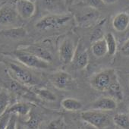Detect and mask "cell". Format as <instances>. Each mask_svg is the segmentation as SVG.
I'll return each mask as SVG.
<instances>
[{
    "instance_id": "5bb4252c",
    "label": "cell",
    "mask_w": 129,
    "mask_h": 129,
    "mask_svg": "<svg viewBox=\"0 0 129 129\" xmlns=\"http://www.w3.org/2000/svg\"><path fill=\"white\" fill-rule=\"evenodd\" d=\"M31 104L24 102H18L10 106L6 112L17 116H27L31 112Z\"/></svg>"
},
{
    "instance_id": "d6986e66",
    "label": "cell",
    "mask_w": 129,
    "mask_h": 129,
    "mask_svg": "<svg viewBox=\"0 0 129 129\" xmlns=\"http://www.w3.org/2000/svg\"><path fill=\"white\" fill-rule=\"evenodd\" d=\"M11 103V96L8 90L3 89L0 90V118L8 110Z\"/></svg>"
},
{
    "instance_id": "f546056e",
    "label": "cell",
    "mask_w": 129,
    "mask_h": 129,
    "mask_svg": "<svg viewBox=\"0 0 129 129\" xmlns=\"http://www.w3.org/2000/svg\"><path fill=\"white\" fill-rule=\"evenodd\" d=\"M118 0H103V2L105 5H110L116 3Z\"/></svg>"
},
{
    "instance_id": "8992f818",
    "label": "cell",
    "mask_w": 129,
    "mask_h": 129,
    "mask_svg": "<svg viewBox=\"0 0 129 129\" xmlns=\"http://www.w3.org/2000/svg\"><path fill=\"white\" fill-rule=\"evenodd\" d=\"M76 46L74 41L69 38H64L60 43L58 47V55L61 62L64 64H68L72 63L75 51Z\"/></svg>"
},
{
    "instance_id": "e0dca14e",
    "label": "cell",
    "mask_w": 129,
    "mask_h": 129,
    "mask_svg": "<svg viewBox=\"0 0 129 129\" xmlns=\"http://www.w3.org/2000/svg\"><path fill=\"white\" fill-rule=\"evenodd\" d=\"M61 106L64 110L69 112H77L83 108V103L80 100L72 97L63 99L61 102Z\"/></svg>"
},
{
    "instance_id": "6da1fadb",
    "label": "cell",
    "mask_w": 129,
    "mask_h": 129,
    "mask_svg": "<svg viewBox=\"0 0 129 129\" xmlns=\"http://www.w3.org/2000/svg\"><path fill=\"white\" fill-rule=\"evenodd\" d=\"M7 72L10 78L27 87H35L40 82L39 78L23 64L9 62L7 64Z\"/></svg>"
},
{
    "instance_id": "603a6c76",
    "label": "cell",
    "mask_w": 129,
    "mask_h": 129,
    "mask_svg": "<svg viewBox=\"0 0 129 129\" xmlns=\"http://www.w3.org/2000/svg\"><path fill=\"white\" fill-rule=\"evenodd\" d=\"M2 34L8 37L13 39H20L26 36L27 31L23 27H13L10 29H6L2 31Z\"/></svg>"
},
{
    "instance_id": "83f0119b",
    "label": "cell",
    "mask_w": 129,
    "mask_h": 129,
    "mask_svg": "<svg viewBox=\"0 0 129 129\" xmlns=\"http://www.w3.org/2000/svg\"><path fill=\"white\" fill-rule=\"evenodd\" d=\"M120 52L125 57H129V38L126 40L120 48Z\"/></svg>"
},
{
    "instance_id": "9c48e42d",
    "label": "cell",
    "mask_w": 129,
    "mask_h": 129,
    "mask_svg": "<svg viewBox=\"0 0 129 129\" xmlns=\"http://www.w3.org/2000/svg\"><path fill=\"white\" fill-rule=\"evenodd\" d=\"M74 69L77 70L84 69L89 64V55L87 49L79 44L76 47V51L72 61Z\"/></svg>"
},
{
    "instance_id": "1f68e13d",
    "label": "cell",
    "mask_w": 129,
    "mask_h": 129,
    "mask_svg": "<svg viewBox=\"0 0 129 129\" xmlns=\"http://www.w3.org/2000/svg\"><path fill=\"white\" fill-rule=\"evenodd\" d=\"M16 0H12V3H14V2H15ZM29 1H31V2H33V3H35L37 0H29Z\"/></svg>"
},
{
    "instance_id": "d4e9b609",
    "label": "cell",
    "mask_w": 129,
    "mask_h": 129,
    "mask_svg": "<svg viewBox=\"0 0 129 129\" xmlns=\"http://www.w3.org/2000/svg\"><path fill=\"white\" fill-rule=\"evenodd\" d=\"M84 3L90 8H93L94 9H99L104 6V3L103 0H83Z\"/></svg>"
},
{
    "instance_id": "8fae6325",
    "label": "cell",
    "mask_w": 129,
    "mask_h": 129,
    "mask_svg": "<svg viewBox=\"0 0 129 129\" xmlns=\"http://www.w3.org/2000/svg\"><path fill=\"white\" fill-rule=\"evenodd\" d=\"M117 101L111 96H102L96 100L91 104L92 109L108 112L115 110L117 108Z\"/></svg>"
},
{
    "instance_id": "2e32d148",
    "label": "cell",
    "mask_w": 129,
    "mask_h": 129,
    "mask_svg": "<svg viewBox=\"0 0 129 129\" xmlns=\"http://www.w3.org/2000/svg\"><path fill=\"white\" fill-rule=\"evenodd\" d=\"M91 51L94 56L97 58H101L106 55L108 52L106 40L103 38L96 40L91 46Z\"/></svg>"
},
{
    "instance_id": "9a60e30c",
    "label": "cell",
    "mask_w": 129,
    "mask_h": 129,
    "mask_svg": "<svg viewBox=\"0 0 129 129\" xmlns=\"http://www.w3.org/2000/svg\"><path fill=\"white\" fill-rule=\"evenodd\" d=\"M113 28L118 32H124L129 26V15L127 12H119L112 19Z\"/></svg>"
},
{
    "instance_id": "4fadbf2b",
    "label": "cell",
    "mask_w": 129,
    "mask_h": 129,
    "mask_svg": "<svg viewBox=\"0 0 129 129\" xmlns=\"http://www.w3.org/2000/svg\"><path fill=\"white\" fill-rule=\"evenodd\" d=\"M18 49L31 53L46 61L50 62L52 61V54L46 49H45L42 46H36V45H30V46H26L21 47Z\"/></svg>"
},
{
    "instance_id": "4316f807",
    "label": "cell",
    "mask_w": 129,
    "mask_h": 129,
    "mask_svg": "<svg viewBox=\"0 0 129 129\" xmlns=\"http://www.w3.org/2000/svg\"><path fill=\"white\" fill-rule=\"evenodd\" d=\"M26 124H27V125L29 127L34 129V128L37 127V125H38V119H37V118L36 116L32 115L30 113V115H29V119L27 120V121L26 122Z\"/></svg>"
},
{
    "instance_id": "52a82bcc",
    "label": "cell",
    "mask_w": 129,
    "mask_h": 129,
    "mask_svg": "<svg viewBox=\"0 0 129 129\" xmlns=\"http://www.w3.org/2000/svg\"><path fill=\"white\" fill-rule=\"evenodd\" d=\"M49 80L55 88L61 90H66L72 85L73 78L66 72L58 71L50 74L49 75Z\"/></svg>"
},
{
    "instance_id": "7c38bea8",
    "label": "cell",
    "mask_w": 129,
    "mask_h": 129,
    "mask_svg": "<svg viewBox=\"0 0 129 129\" xmlns=\"http://www.w3.org/2000/svg\"><path fill=\"white\" fill-rule=\"evenodd\" d=\"M41 6L51 14H66L67 11L63 0H41Z\"/></svg>"
},
{
    "instance_id": "7402d4cb",
    "label": "cell",
    "mask_w": 129,
    "mask_h": 129,
    "mask_svg": "<svg viewBox=\"0 0 129 129\" xmlns=\"http://www.w3.org/2000/svg\"><path fill=\"white\" fill-rule=\"evenodd\" d=\"M104 39L106 40V46H107V50H108L107 54H109V55H110V56L115 55V53L117 52L118 46H117V41H116V39H115L114 34L110 32L107 33L105 35Z\"/></svg>"
},
{
    "instance_id": "e575fe53",
    "label": "cell",
    "mask_w": 129,
    "mask_h": 129,
    "mask_svg": "<svg viewBox=\"0 0 129 129\" xmlns=\"http://www.w3.org/2000/svg\"><path fill=\"white\" fill-rule=\"evenodd\" d=\"M0 62H1V61H0Z\"/></svg>"
},
{
    "instance_id": "5b68a950",
    "label": "cell",
    "mask_w": 129,
    "mask_h": 129,
    "mask_svg": "<svg viewBox=\"0 0 129 129\" xmlns=\"http://www.w3.org/2000/svg\"><path fill=\"white\" fill-rule=\"evenodd\" d=\"M12 54L21 64L27 68L34 69H48L49 68V62L46 61L31 53L18 49Z\"/></svg>"
},
{
    "instance_id": "277c9868",
    "label": "cell",
    "mask_w": 129,
    "mask_h": 129,
    "mask_svg": "<svg viewBox=\"0 0 129 129\" xmlns=\"http://www.w3.org/2000/svg\"><path fill=\"white\" fill-rule=\"evenodd\" d=\"M81 119L87 124L97 129H103L111 124V118L106 112L90 109L81 112Z\"/></svg>"
},
{
    "instance_id": "484cf974",
    "label": "cell",
    "mask_w": 129,
    "mask_h": 129,
    "mask_svg": "<svg viewBox=\"0 0 129 129\" xmlns=\"http://www.w3.org/2000/svg\"><path fill=\"white\" fill-rule=\"evenodd\" d=\"M11 115L6 112L1 118H0V129H6L9 121L10 119Z\"/></svg>"
},
{
    "instance_id": "d6a6232c",
    "label": "cell",
    "mask_w": 129,
    "mask_h": 129,
    "mask_svg": "<svg viewBox=\"0 0 129 129\" xmlns=\"http://www.w3.org/2000/svg\"><path fill=\"white\" fill-rule=\"evenodd\" d=\"M128 111H129V106H128Z\"/></svg>"
},
{
    "instance_id": "4dcf8cb0",
    "label": "cell",
    "mask_w": 129,
    "mask_h": 129,
    "mask_svg": "<svg viewBox=\"0 0 129 129\" xmlns=\"http://www.w3.org/2000/svg\"><path fill=\"white\" fill-rule=\"evenodd\" d=\"M15 129H25V127H24V126L21 123L18 121L17 124H16V128Z\"/></svg>"
},
{
    "instance_id": "836d02e7",
    "label": "cell",
    "mask_w": 129,
    "mask_h": 129,
    "mask_svg": "<svg viewBox=\"0 0 129 129\" xmlns=\"http://www.w3.org/2000/svg\"><path fill=\"white\" fill-rule=\"evenodd\" d=\"M2 5H3V4H1V5H0V6H2Z\"/></svg>"
},
{
    "instance_id": "44dd1931",
    "label": "cell",
    "mask_w": 129,
    "mask_h": 129,
    "mask_svg": "<svg viewBox=\"0 0 129 129\" xmlns=\"http://www.w3.org/2000/svg\"><path fill=\"white\" fill-rule=\"evenodd\" d=\"M113 123L121 129H129V116L126 113H117L112 118Z\"/></svg>"
},
{
    "instance_id": "ac0fdd59",
    "label": "cell",
    "mask_w": 129,
    "mask_h": 129,
    "mask_svg": "<svg viewBox=\"0 0 129 129\" xmlns=\"http://www.w3.org/2000/svg\"><path fill=\"white\" fill-rule=\"evenodd\" d=\"M32 90L38 98L43 100L47 102H55L56 100L55 94L49 89L43 87H34Z\"/></svg>"
},
{
    "instance_id": "7a4b0ae2",
    "label": "cell",
    "mask_w": 129,
    "mask_h": 129,
    "mask_svg": "<svg viewBox=\"0 0 129 129\" xmlns=\"http://www.w3.org/2000/svg\"><path fill=\"white\" fill-rule=\"evenodd\" d=\"M118 80V76L115 70L106 69L93 75L90 78V84L96 90L108 92L112 85Z\"/></svg>"
},
{
    "instance_id": "ffe728a7",
    "label": "cell",
    "mask_w": 129,
    "mask_h": 129,
    "mask_svg": "<svg viewBox=\"0 0 129 129\" xmlns=\"http://www.w3.org/2000/svg\"><path fill=\"white\" fill-rule=\"evenodd\" d=\"M99 16V13L96 9L88 7L87 9L83 11L79 17V21L81 24H87L94 21Z\"/></svg>"
},
{
    "instance_id": "ba28073f",
    "label": "cell",
    "mask_w": 129,
    "mask_h": 129,
    "mask_svg": "<svg viewBox=\"0 0 129 129\" xmlns=\"http://www.w3.org/2000/svg\"><path fill=\"white\" fill-rule=\"evenodd\" d=\"M18 14L15 9L10 6L3 5L0 6V25L10 26L18 21Z\"/></svg>"
},
{
    "instance_id": "3957f363",
    "label": "cell",
    "mask_w": 129,
    "mask_h": 129,
    "mask_svg": "<svg viewBox=\"0 0 129 129\" xmlns=\"http://www.w3.org/2000/svg\"><path fill=\"white\" fill-rule=\"evenodd\" d=\"M72 18L70 14H50L43 17L36 23V27L41 30H48L61 27Z\"/></svg>"
},
{
    "instance_id": "30bf717a",
    "label": "cell",
    "mask_w": 129,
    "mask_h": 129,
    "mask_svg": "<svg viewBox=\"0 0 129 129\" xmlns=\"http://www.w3.org/2000/svg\"><path fill=\"white\" fill-rule=\"evenodd\" d=\"M15 6V9L19 15L23 19L30 18L35 13V3L29 0H16L13 3Z\"/></svg>"
},
{
    "instance_id": "f1b7e54d",
    "label": "cell",
    "mask_w": 129,
    "mask_h": 129,
    "mask_svg": "<svg viewBox=\"0 0 129 129\" xmlns=\"http://www.w3.org/2000/svg\"><path fill=\"white\" fill-rule=\"evenodd\" d=\"M17 122H18V116L15 115H11L10 119L9 121V123L6 129H15Z\"/></svg>"
},
{
    "instance_id": "cb8c5ba5",
    "label": "cell",
    "mask_w": 129,
    "mask_h": 129,
    "mask_svg": "<svg viewBox=\"0 0 129 129\" xmlns=\"http://www.w3.org/2000/svg\"><path fill=\"white\" fill-rule=\"evenodd\" d=\"M42 129H66V124L62 118H57L50 121Z\"/></svg>"
}]
</instances>
